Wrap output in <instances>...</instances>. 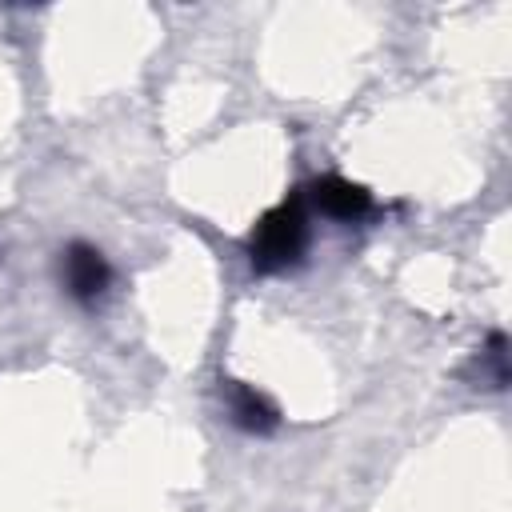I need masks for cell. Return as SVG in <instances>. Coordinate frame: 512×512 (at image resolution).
Here are the masks:
<instances>
[{"instance_id":"4","label":"cell","mask_w":512,"mask_h":512,"mask_svg":"<svg viewBox=\"0 0 512 512\" xmlns=\"http://www.w3.org/2000/svg\"><path fill=\"white\" fill-rule=\"evenodd\" d=\"M228 412H232V424L248 436H268L280 424L276 404L264 392H256L252 384H240V380L228 384Z\"/></svg>"},{"instance_id":"3","label":"cell","mask_w":512,"mask_h":512,"mask_svg":"<svg viewBox=\"0 0 512 512\" xmlns=\"http://www.w3.org/2000/svg\"><path fill=\"white\" fill-rule=\"evenodd\" d=\"M308 196H312V204H316L324 216H332V220H360V216L372 208L368 188H364V184H352V180H344V176H320Z\"/></svg>"},{"instance_id":"1","label":"cell","mask_w":512,"mask_h":512,"mask_svg":"<svg viewBox=\"0 0 512 512\" xmlns=\"http://www.w3.org/2000/svg\"><path fill=\"white\" fill-rule=\"evenodd\" d=\"M304 244H308L304 196H288L272 212L260 216V224H256V232L248 240V256H252L256 272H280V268L300 260Z\"/></svg>"},{"instance_id":"2","label":"cell","mask_w":512,"mask_h":512,"mask_svg":"<svg viewBox=\"0 0 512 512\" xmlns=\"http://www.w3.org/2000/svg\"><path fill=\"white\" fill-rule=\"evenodd\" d=\"M60 272H64L68 292H72L80 304H96V300L108 292V284H112L108 260L100 256V248H92V244H84V240H76V244L64 248Z\"/></svg>"}]
</instances>
